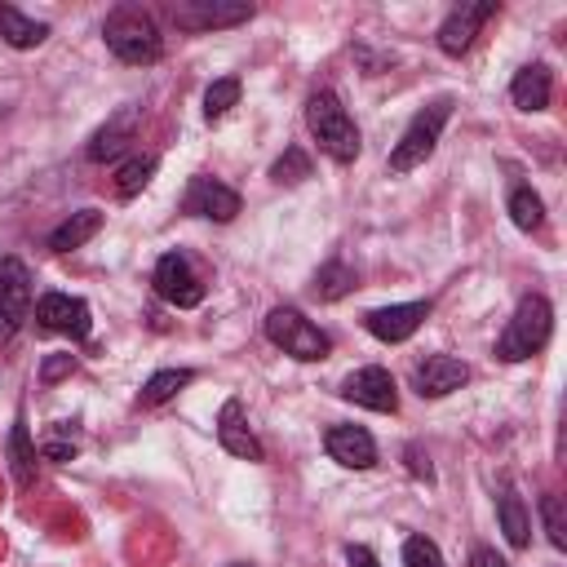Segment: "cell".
I'll return each mask as SVG.
<instances>
[{"instance_id": "1", "label": "cell", "mask_w": 567, "mask_h": 567, "mask_svg": "<svg viewBox=\"0 0 567 567\" xmlns=\"http://www.w3.org/2000/svg\"><path fill=\"white\" fill-rule=\"evenodd\" d=\"M102 40L128 66L159 62V53H164V35H159L155 18L146 9H137V4H115L106 13V22H102Z\"/></svg>"}, {"instance_id": "2", "label": "cell", "mask_w": 567, "mask_h": 567, "mask_svg": "<svg viewBox=\"0 0 567 567\" xmlns=\"http://www.w3.org/2000/svg\"><path fill=\"white\" fill-rule=\"evenodd\" d=\"M306 128H310V137L319 142V151L328 155V159H337V164H350L354 155H359V128H354V120H350V111L341 106V97L332 93V89H319V93H310L306 97Z\"/></svg>"}, {"instance_id": "3", "label": "cell", "mask_w": 567, "mask_h": 567, "mask_svg": "<svg viewBox=\"0 0 567 567\" xmlns=\"http://www.w3.org/2000/svg\"><path fill=\"white\" fill-rule=\"evenodd\" d=\"M549 332H554V306L540 292H527L514 306V315H509V323H505V332L496 341V359L501 363H523L536 350H545Z\"/></svg>"}, {"instance_id": "4", "label": "cell", "mask_w": 567, "mask_h": 567, "mask_svg": "<svg viewBox=\"0 0 567 567\" xmlns=\"http://www.w3.org/2000/svg\"><path fill=\"white\" fill-rule=\"evenodd\" d=\"M447 120H452V97H434L430 106H421V111L408 120V128L399 133L394 151H390V173H412L416 164H425V159L434 155L439 133H443Z\"/></svg>"}, {"instance_id": "5", "label": "cell", "mask_w": 567, "mask_h": 567, "mask_svg": "<svg viewBox=\"0 0 567 567\" xmlns=\"http://www.w3.org/2000/svg\"><path fill=\"white\" fill-rule=\"evenodd\" d=\"M266 337H270L284 354H292V359H301V363L328 359V350H332V337H328L323 328H315L297 306H275V310L266 315Z\"/></svg>"}, {"instance_id": "6", "label": "cell", "mask_w": 567, "mask_h": 567, "mask_svg": "<svg viewBox=\"0 0 567 567\" xmlns=\"http://www.w3.org/2000/svg\"><path fill=\"white\" fill-rule=\"evenodd\" d=\"M257 9L248 0H173L168 18L177 22V31H221V27H239L248 22Z\"/></svg>"}, {"instance_id": "7", "label": "cell", "mask_w": 567, "mask_h": 567, "mask_svg": "<svg viewBox=\"0 0 567 567\" xmlns=\"http://www.w3.org/2000/svg\"><path fill=\"white\" fill-rule=\"evenodd\" d=\"M151 284H155V292H159L168 306H177V310H190V306L204 301V279L195 275V266H190L186 252H164V257L155 261Z\"/></svg>"}, {"instance_id": "8", "label": "cell", "mask_w": 567, "mask_h": 567, "mask_svg": "<svg viewBox=\"0 0 567 567\" xmlns=\"http://www.w3.org/2000/svg\"><path fill=\"white\" fill-rule=\"evenodd\" d=\"M31 315V270L18 257H0V337H13Z\"/></svg>"}, {"instance_id": "9", "label": "cell", "mask_w": 567, "mask_h": 567, "mask_svg": "<svg viewBox=\"0 0 567 567\" xmlns=\"http://www.w3.org/2000/svg\"><path fill=\"white\" fill-rule=\"evenodd\" d=\"M501 13V4L496 0H478V4H456L443 22H439V49L447 53V58H461V53H470V44H474V35H478V27L487 22V18H496Z\"/></svg>"}, {"instance_id": "10", "label": "cell", "mask_w": 567, "mask_h": 567, "mask_svg": "<svg viewBox=\"0 0 567 567\" xmlns=\"http://www.w3.org/2000/svg\"><path fill=\"white\" fill-rule=\"evenodd\" d=\"M35 328H40V332H66V337L84 341L89 328H93L89 301L66 297V292H44V297L35 301Z\"/></svg>"}, {"instance_id": "11", "label": "cell", "mask_w": 567, "mask_h": 567, "mask_svg": "<svg viewBox=\"0 0 567 567\" xmlns=\"http://www.w3.org/2000/svg\"><path fill=\"white\" fill-rule=\"evenodd\" d=\"M182 213H190V217H208V221H235V213H239V195L226 186V182H217V177H190V186H186V195H182Z\"/></svg>"}, {"instance_id": "12", "label": "cell", "mask_w": 567, "mask_h": 567, "mask_svg": "<svg viewBox=\"0 0 567 567\" xmlns=\"http://www.w3.org/2000/svg\"><path fill=\"white\" fill-rule=\"evenodd\" d=\"M341 399L359 403V408H372V412H399V385L385 368H359L341 381Z\"/></svg>"}, {"instance_id": "13", "label": "cell", "mask_w": 567, "mask_h": 567, "mask_svg": "<svg viewBox=\"0 0 567 567\" xmlns=\"http://www.w3.org/2000/svg\"><path fill=\"white\" fill-rule=\"evenodd\" d=\"M137 124H142V106H120V111L89 137L84 155H89L93 164H111V159H120V155L128 151V142L137 137Z\"/></svg>"}, {"instance_id": "14", "label": "cell", "mask_w": 567, "mask_h": 567, "mask_svg": "<svg viewBox=\"0 0 567 567\" xmlns=\"http://www.w3.org/2000/svg\"><path fill=\"white\" fill-rule=\"evenodd\" d=\"M465 381H470V368L456 354H425L412 372V385H416L421 399H443V394L461 390Z\"/></svg>"}, {"instance_id": "15", "label": "cell", "mask_w": 567, "mask_h": 567, "mask_svg": "<svg viewBox=\"0 0 567 567\" xmlns=\"http://www.w3.org/2000/svg\"><path fill=\"white\" fill-rule=\"evenodd\" d=\"M430 315V301H403V306H381V310H368L363 315V328L377 337V341H408Z\"/></svg>"}, {"instance_id": "16", "label": "cell", "mask_w": 567, "mask_h": 567, "mask_svg": "<svg viewBox=\"0 0 567 567\" xmlns=\"http://www.w3.org/2000/svg\"><path fill=\"white\" fill-rule=\"evenodd\" d=\"M217 443H221L230 456H239V461H266V447H261V439L252 434V425H248L239 399H226V403H221V412H217Z\"/></svg>"}, {"instance_id": "17", "label": "cell", "mask_w": 567, "mask_h": 567, "mask_svg": "<svg viewBox=\"0 0 567 567\" xmlns=\"http://www.w3.org/2000/svg\"><path fill=\"white\" fill-rule=\"evenodd\" d=\"M323 447L346 470H372L377 465V443H372V434L363 425H328Z\"/></svg>"}, {"instance_id": "18", "label": "cell", "mask_w": 567, "mask_h": 567, "mask_svg": "<svg viewBox=\"0 0 567 567\" xmlns=\"http://www.w3.org/2000/svg\"><path fill=\"white\" fill-rule=\"evenodd\" d=\"M549 89H554V75L545 62H527L523 71H514V84H509V97L518 111H545L549 106Z\"/></svg>"}, {"instance_id": "19", "label": "cell", "mask_w": 567, "mask_h": 567, "mask_svg": "<svg viewBox=\"0 0 567 567\" xmlns=\"http://www.w3.org/2000/svg\"><path fill=\"white\" fill-rule=\"evenodd\" d=\"M496 518H501V532L514 549H527L532 540V518H527V505L523 496L514 492V483H501V496H496Z\"/></svg>"}, {"instance_id": "20", "label": "cell", "mask_w": 567, "mask_h": 567, "mask_svg": "<svg viewBox=\"0 0 567 567\" xmlns=\"http://www.w3.org/2000/svg\"><path fill=\"white\" fill-rule=\"evenodd\" d=\"M97 230H102V213H97V208H80V213H71L62 226L49 230V248H53V252H71V248L89 244Z\"/></svg>"}, {"instance_id": "21", "label": "cell", "mask_w": 567, "mask_h": 567, "mask_svg": "<svg viewBox=\"0 0 567 567\" xmlns=\"http://www.w3.org/2000/svg\"><path fill=\"white\" fill-rule=\"evenodd\" d=\"M0 35L9 49H35V44H44L49 22H35V18L18 13L13 4H0Z\"/></svg>"}, {"instance_id": "22", "label": "cell", "mask_w": 567, "mask_h": 567, "mask_svg": "<svg viewBox=\"0 0 567 567\" xmlns=\"http://www.w3.org/2000/svg\"><path fill=\"white\" fill-rule=\"evenodd\" d=\"M195 381V372L190 368H159V372H151L146 377V385L137 390V408H159V403H168L182 385H190Z\"/></svg>"}, {"instance_id": "23", "label": "cell", "mask_w": 567, "mask_h": 567, "mask_svg": "<svg viewBox=\"0 0 567 567\" xmlns=\"http://www.w3.org/2000/svg\"><path fill=\"white\" fill-rule=\"evenodd\" d=\"M9 465H13L18 487H27L35 478V447H31V434H27V416L22 412H18L13 430H9Z\"/></svg>"}, {"instance_id": "24", "label": "cell", "mask_w": 567, "mask_h": 567, "mask_svg": "<svg viewBox=\"0 0 567 567\" xmlns=\"http://www.w3.org/2000/svg\"><path fill=\"white\" fill-rule=\"evenodd\" d=\"M155 168H159V159H155V155H133V159H124V164H120V173H115V195H120V199L142 195V186L155 177Z\"/></svg>"}, {"instance_id": "25", "label": "cell", "mask_w": 567, "mask_h": 567, "mask_svg": "<svg viewBox=\"0 0 567 567\" xmlns=\"http://www.w3.org/2000/svg\"><path fill=\"white\" fill-rule=\"evenodd\" d=\"M346 292H354V270H350L346 261L319 266V275H315V297H319V301H341Z\"/></svg>"}, {"instance_id": "26", "label": "cell", "mask_w": 567, "mask_h": 567, "mask_svg": "<svg viewBox=\"0 0 567 567\" xmlns=\"http://www.w3.org/2000/svg\"><path fill=\"white\" fill-rule=\"evenodd\" d=\"M509 217H514L518 230H540V221H545L540 195H536L532 186H514V190H509Z\"/></svg>"}, {"instance_id": "27", "label": "cell", "mask_w": 567, "mask_h": 567, "mask_svg": "<svg viewBox=\"0 0 567 567\" xmlns=\"http://www.w3.org/2000/svg\"><path fill=\"white\" fill-rule=\"evenodd\" d=\"M235 102H239V80H235V75H221V80H213L208 93H204V115H208V120H221Z\"/></svg>"}, {"instance_id": "28", "label": "cell", "mask_w": 567, "mask_h": 567, "mask_svg": "<svg viewBox=\"0 0 567 567\" xmlns=\"http://www.w3.org/2000/svg\"><path fill=\"white\" fill-rule=\"evenodd\" d=\"M270 177H275V182H288V186L301 182V177H310V155H306L301 146H288V151L270 164Z\"/></svg>"}, {"instance_id": "29", "label": "cell", "mask_w": 567, "mask_h": 567, "mask_svg": "<svg viewBox=\"0 0 567 567\" xmlns=\"http://www.w3.org/2000/svg\"><path fill=\"white\" fill-rule=\"evenodd\" d=\"M540 518H545V536L554 549H567V518H563V501L549 492L540 496Z\"/></svg>"}, {"instance_id": "30", "label": "cell", "mask_w": 567, "mask_h": 567, "mask_svg": "<svg viewBox=\"0 0 567 567\" xmlns=\"http://www.w3.org/2000/svg\"><path fill=\"white\" fill-rule=\"evenodd\" d=\"M403 567H443V554L430 536H408L403 540Z\"/></svg>"}, {"instance_id": "31", "label": "cell", "mask_w": 567, "mask_h": 567, "mask_svg": "<svg viewBox=\"0 0 567 567\" xmlns=\"http://www.w3.org/2000/svg\"><path fill=\"white\" fill-rule=\"evenodd\" d=\"M75 368V354H49L44 363H40V381H58V377H66Z\"/></svg>"}, {"instance_id": "32", "label": "cell", "mask_w": 567, "mask_h": 567, "mask_svg": "<svg viewBox=\"0 0 567 567\" xmlns=\"http://www.w3.org/2000/svg\"><path fill=\"white\" fill-rule=\"evenodd\" d=\"M403 456H408V470H412L416 478H434V465H430V456H425L416 443H408V452H403Z\"/></svg>"}, {"instance_id": "33", "label": "cell", "mask_w": 567, "mask_h": 567, "mask_svg": "<svg viewBox=\"0 0 567 567\" xmlns=\"http://www.w3.org/2000/svg\"><path fill=\"white\" fill-rule=\"evenodd\" d=\"M40 452H44V461H71V456H75V443H66V439H49Z\"/></svg>"}, {"instance_id": "34", "label": "cell", "mask_w": 567, "mask_h": 567, "mask_svg": "<svg viewBox=\"0 0 567 567\" xmlns=\"http://www.w3.org/2000/svg\"><path fill=\"white\" fill-rule=\"evenodd\" d=\"M470 567H509V563H505V558H501L492 545H478V549L470 554Z\"/></svg>"}, {"instance_id": "35", "label": "cell", "mask_w": 567, "mask_h": 567, "mask_svg": "<svg viewBox=\"0 0 567 567\" xmlns=\"http://www.w3.org/2000/svg\"><path fill=\"white\" fill-rule=\"evenodd\" d=\"M346 563H350V567H381L368 545H350V549H346Z\"/></svg>"}, {"instance_id": "36", "label": "cell", "mask_w": 567, "mask_h": 567, "mask_svg": "<svg viewBox=\"0 0 567 567\" xmlns=\"http://www.w3.org/2000/svg\"><path fill=\"white\" fill-rule=\"evenodd\" d=\"M230 567H248V563H230Z\"/></svg>"}, {"instance_id": "37", "label": "cell", "mask_w": 567, "mask_h": 567, "mask_svg": "<svg viewBox=\"0 0 567 567\" xmlns=\"http://www.w3.org/2000/svg\"><path fill=\"white\" fill-rule=\"evenodd\" d=\"M0 115H4V111H0Z\"/></svg>"}]
</instances>
